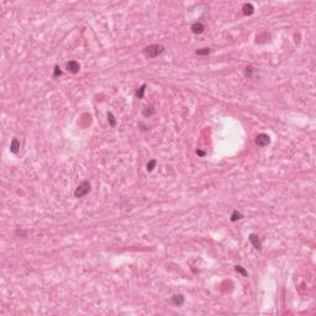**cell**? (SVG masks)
<instances>
[{"instance_id": "obj_15", "label": "cell", "mask_w": 316, "mask_h": 316, "mask_svg": "<svg viewBox=\"0 0 316 316\" xmlns=\"http://www.w3.org/2000/svg\"><path fill=\"white\" fill-rule=\"evenodd\" d=\"M107 121H109V123H110L111 127H115V126H116V119H115V116H114L112 112H107Z\"/></svg>"}, {"instance_id": "obj_16", "label": "cell", "mask_w": 316, "mask_h": 316, "mask_svg": "<svg viewBox=\"0 0 316 316\" xmlns=\"http://www.w3.org/2000/svg\"><path fill=\"white\" fill-rule=\"evenodd\" d=\"M156 164H157V161H156V159H151V161H148V163H147V166H146L147 172H152V171L154 169Z\"/></svg>"}, {"instance_id": "obj_1", "label": "cell", "mask_w": 316, "mask_h": 316, "mask_svg": "<svg viewBox=\"0 0 316 316\" xmlns=\"http://www.w3.org/2000/svg\"><path fill=\"white\" fill-rule=\"evenodd\" d=\"M164 50L166 48L162 45H149L143 48V54L147 58H156V57L161 56L164 52Z\"/></svg>"}, {"instance_id": "obj_19", "label": "cell", "mask_w": 316, "mask_h": 316, "mask_svg": "<svg viewBox=\"0 0 316 316\" xmlns=\"http://www.w3.org/2000/svg\"><path fill=\"white\" fill-rule=\"evenodd\" d=\"M197 153H198V154H199L200 157H204V156L206 154V153H205L204 151H200V149H198V151H197Z\"/></svg>"}, {"instance_id": "obj_3", "label": "cell", "mask_w": 316, "mask_h": 316, "mask_svg": "<svg viewBox=\"0 0 316 316\" xmlns=\"http://www.w3.org/2000/svg\"><path fill=\"white\" fill-rule=\"evenodd\" d=\"M254 142H256V145L258 147H266V146H268L271 143V137L267 133H259V135H257Z\"/></svg>"}, {"instance_id": "obj_10", "label": "cell", "mask_w": 316, "mask_h": 316, "mask_svg": "<svg viewBox=\"0 0 316 316\" xmlns=\"http://www.w3.org/2000/svg\"><path fill=\"white\" fill-rule=\"evenodd\" d=\"M243 74H245V77H246V78H253V77H254V74H256V68H254V67H252V66H248V67H246V68H245Z\"/></svg>"}, {"instance_id": "obj_9", "label": "cell", "mask_w": 316, "mask_h": 316, "mask_svg": "<svg viewBox=\"0 0 316 316\" xmlns=\"http://www.w3.org/2000/svg\"><path fill=\"white\" fill-rule=\"evenodd\" d=\"M242 11H243V14H245V15L249 16V15H252V14L254 12V6H253L251 2L243 4V6H242Z\"/></svg>"}, {"instance_id": "obj_2", "label": "cell", "mask_w": 316, "mask_h": 316, "mask_svg": "<svg viewBox=\"0 0 316 316\" xmlns=\"http://www.w3.org/2000/svg\"><path fill=\"white\" fill-rule=\"evenodd\" d=\"M90 189H92L90 182H89V180H84V182H83L80 185H78L77 189L74 190V197H76V198H83V197H85V195L90 192Z\"/></svg>"}, {"instance_id": "obj_13", "label": "cell", "mask_w": 316, "mask_h": 316, "mask_svg": "<svg viewBox=\"0 0 316 316\" xmlns=\"http://www.w3.org/2000/svg\"><path fill=\"white\" fill-rule=\"evenodd\" d=\"M242 217H243V215L237 210L232 211V214H231V221H232V222H235V221H237V220H240V219H242Z\"/></svg>"}, {"instance_id": "obj_7", "label": "cell", "mask_w": 316, "mask_h": 316, "mask_svg": "<svg viewBox=\"0 0 316 316\" xmlns=\"http://www.w3.org/2000/svg\"><path fill=\"white\" fill-rule=\"evenodd\" d=\"M185 301V298L183 294H175L172 297V303L175 305V306H182Z\"/></svg>"}, {"instance_id": "obj_11", "label": "cell", "mask_w": 316, "mask_h": 316, "mask_svg": "<svg viewBox=\"0 0 316 316\" xmlns=\"http://www.w3.org/2000/svg\"><path fill=\"white\" fill-rule=\"evenodd\" d=\"M156 112V109H154V106H147V107H145L143 109V111H142V115L145 116V117H151L153 114Z\"/></svg>"}, {"instance_id": "obj_14", "label": "cell", "mask_w": 316, "mask_h": 316, "mask_svg": "<svg viewBox=\"0 0 316 316\" xmlns=\"http://www.w3.org/2000/svg\"><path fill=\"white\" fill-rule=\"evenodd\" d=\"M195 53H197V56H208V54L211 53V48H208V47L200 48V50H198Z\"/></svg>"}, {"instance_id": "obj_17", "label": "cell", "mask_w": 316, "mask_h": 316, "mask_svg": "<svg viewBox=\"0 0 316 316\" xmlns=\"http://www.w3.org/2000/svg\"><path fill=\"white\" fill-rule=\"evenodd\" d=\"M235 271L237 272V273H240V274H242L243 277H248V273H247V271L242 267V266H236L235 267Z\"/></svg>"}, {"instance_id": "obj_8", "label": "cell", "mask_w": 316, "mask_h": 316, "mask_svg": "<svg viewBox=\"0 0 316 316\" xmlns=\"http://www.w3.org/2000/svg\"><path fill=\"white\" fill-rule=\"evenodd\" d=\"M19 151H20V142L17 138H12L11 145H10V152L14 154H17Z\"/></svg>"}, {"instance_id": "obj_12", "label": "cell", "mask_w": 316, "mask_h": 316, "mask_svg": "<svg viewBox=\"0 0 316 316\" xmlns=\"http://www.w3.org/2000/svg\"><path fill=\"white\" fill-rule=\"evenodd\" d=\"M146 88H147V85L146 84H142L137 90H136V98H138V99H142L143 97H145V92H146Z\"/></svg>"}, {"instance_id": "obj_6", "label": "cell", "mask_w": 316, "mask_h": 316, "mask_svg": "<svg viewBox=\"0 0 316 316\" xmlns=\"http://www.w3.org/2000/svg\"><path fill=\"white\" fill-rule=\"evenodd\" d=\"M249 242L252 243V246L256 248V249H262V242H261V240H259V237L256 235V233H251L249 235Z\"/></svg>"}, {"instance_id": "obj_5", "label": "cell", "mask_w": 316, "mask_h": 316, "mask_svg": "<svg viewBox=\"0 0 316 316\" xmlns=\"http://www.w3.org/2000/svg\"><path fill=\"white\" fill-rule=\"evenodd\" d=\"M190 30H192V32H193V33H195V35H200V33H203V32L205 31V26H204V24H203V22L198 21V22H194V24L192 25Z\"/></svg>"}, {"instance_id": "obj_18", "label": "cell", "mask_w": 316, "mask_h": 316, "mask_svg": "<svg viewBox=\"0 0 316 316\" xmlns=\"http://www.w3.org/2000/svg\"><path fill=\"white\" fill-rule=\"evenodd\" d=\"M62 76V71H61V67L59 66H54V71H53V77L57 78V77H61Z\"/></svg>"}, {"instance_id": "obj_4", "label": "cell", "mask_w": 316, "mask_h": 316, "mask_svg": "<svg viewBox=\"0 0 316 316\" xmlns=\"http://www.w3.org/2000/svg\"><path fill=\"white\" fill-rule=\"evenodd\" d=\"M67 71L71 72V73H73V74H77V73H79V71H80V64H79L77 61L72 59V61H69V62L67 63Z\"/></svg>"}]
</instances>
